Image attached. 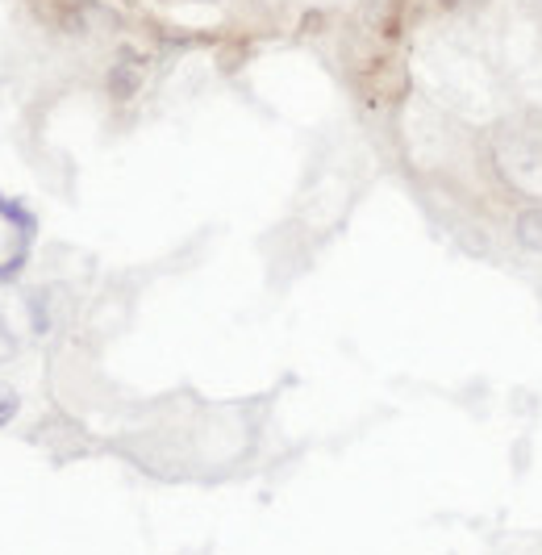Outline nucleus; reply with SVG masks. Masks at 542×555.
Here are the masks:
<instances>
[{"instance_id": "obj_2", "label": "nucleus", "mask_w": 542, "mask_h": 555, "mask_svg": "<svg viewBox=\"0 0 542 555\" xmlns=\"http://www.w3.org/2000/svg\"><path fill=\"white\" fill-rule=\"evenodd\" d=\"M517 243L526 250H542V205L517 214Z\"/></svg>"}, {"instance_id": "obj_3", "label": "nucleus", "mask_w": 542, "mask_h": 555, "mask_svg": "<svg viewBox=\"0 0 542 555\" xmlns=\"http://www.w3.org/2000/svg\"><path fill=\"white\" fill-rule=\"evenodd\" d=\"M13 414H17V392L0 385V426H4V422H9Z\"/></svg>"}, {"instance_id": "obj_1", "label": "nucleus", "mask_w": 542, "mask_h": 555, "mask_svg": "<svg viewBox=\"0 0 542 555\" xmlns=\"http://www.w3.org/2000/svg\"><path fill=\"white\" fill-rule=\"evenodd\" d=\"M496 171L509 180L521 196H542V139L530 130H505L496 146Z\"/></svg>"}, {"instance_id": "obj_4", "label": "nucleus", "mask_w": 542, "mask_h": 555, "mask_svg": "<svg viewBox=\"0 0 542 555\" xmlns=\"http://www.w3.org/2000/svg\"><path fill=\"white\" fill-rule=\"evenodd\" d=\"M526 9H530V13H539V17H542V0H526Z\"/></svg>"}]
</instances>
